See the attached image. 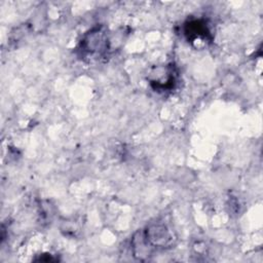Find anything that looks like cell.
Instances as JSON below:
<instances>
[{
  "label": "cell",
  "instance_id": "cell-1",
  "mask_svg": "<svg viewBox=\"0 0 263 263\" xmlns=\"http://www.w3.org/2000/svg\"><path fill=\"white\" fill-rule=\"evenodd\" d=\"M188 29H186V34L191 37L194 36L195 39L197 37H207L209 35V31L207 29V26L203 23H200L199 21H195L190 22L187 25Z\"/></svg>",
  "mask_w": 263,
  "mask_h": 263
}]
</instances>
